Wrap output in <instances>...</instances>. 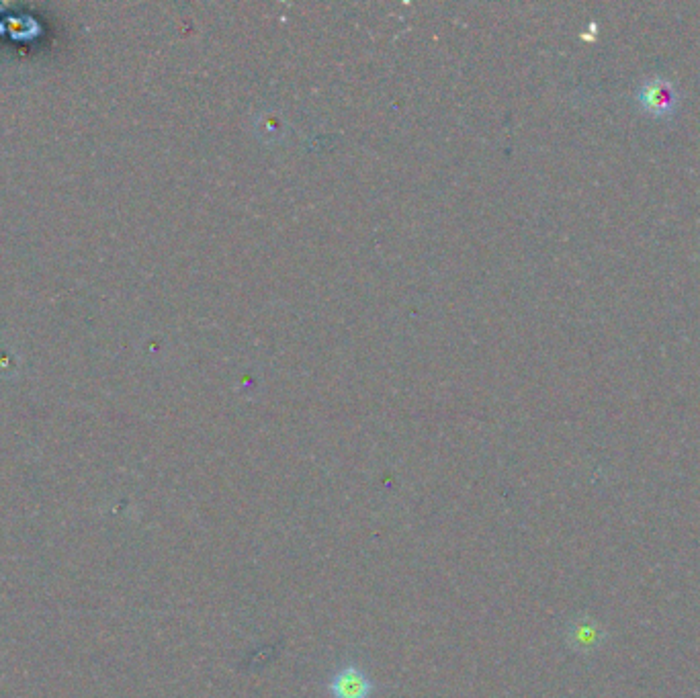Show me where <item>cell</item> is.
<instances>
[{
  "label": "cell",
  "instance_id": "1",
  "mask_svg": "<svg viewBox=\"0 0 700 698\" xmlns=\"http://www.w3.org/2000/svg\"><path fill=\"white\" fill-rule=\"evenodd\" d=\"M637 103L651 117L670 119L680 107V95L668 78L653 76L639 86Z\"/></svg>",
  "mask_w": 700,
  "mask_h": 698
},
{
  "label": "cell",
  "instance_id": "2",
  "mask_svg": "<svg viewBox=\"0 0 700 698\" xmlns=\"http://www.w3.org/2000/svg\"><path fill=\"white\" fill-rule=\"evenodd\" d=\"M606 637L608 631L604 625L590 615H580L565 627V645L576 653H584V656L598 651L606 643Z\"/></svg>",
  "mask_w": 700,
  "mask_h": 698
},
{
  "label": "cell",
  "instance_id": "3",
  "mask_svg": "<svg viewBox=\"0 0 700 698\" xmlns=\"http://www.w3.org/2000/svg\"><path fill=\"white\" fill-rule=\"evenodd\" d=\"M328 692L332 698H371L373 682L359 666L346 664L330 678Z\"/></svg>",
  "mask_w": 700,
  "mask_h": 698
}]
</instances>
